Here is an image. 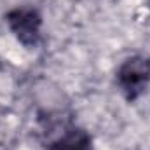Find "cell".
I'll return each instance as SVG.
<instances>
[{"label": "cell", "mask_w": 150, "mask_h": 150, "mask_svg": "<svg viewBox=\"0 0 150 150\" xmlns=\"http://www.w3.org/2000/svg\"><path fill=\"white\" fill-rule=\"evenodd\" d=\"M115 86L127 103L138 101L150 87V56L136 52L120 61L115 70Z\"/></svg>", "instance_id": "6da1fadb"}, {"label": "cell", "mask_w": 150, "mask_h": 150, "mask_svg": "<svg viewBox=\"0 0 150 150\" xmlns=\"http://www.w3.org/2000/svg\"><path fill=\"white\" fill-rule=\"evenodd\" d=\"M14 38L26 49H35L42 42L44 16L33 5H18L4 16Z\"/></svg>", "instance_id": "7a4b0ae2"}, {"label": "cell", "mask_w": 150, "mask_h": 150, "mask_svg": "<svg viewBox=\"0 0 150 150\" xmlns=\"http://www.w3.org/2000/svg\"><path fill=\"white\" fill-rule=\"evenodd\" d=\"M47 150H94V142L86 127L72 126L52 140Z\"/></svg>", "instance_id": "3957f363"}, {"label": "cell", "mask_w": 150, "mask_h": 150, "mask_svg": "<svg viewBox=\"0 0 150 150\" xmlns=\"http://www.w3.org/2000/svg\"><path fill=\"white\" fill-rule=\"evenodd\" d=\"M149 4H150V0H149Z\"/></svg>", "instance_id": "277c9868"}]
</instances>
